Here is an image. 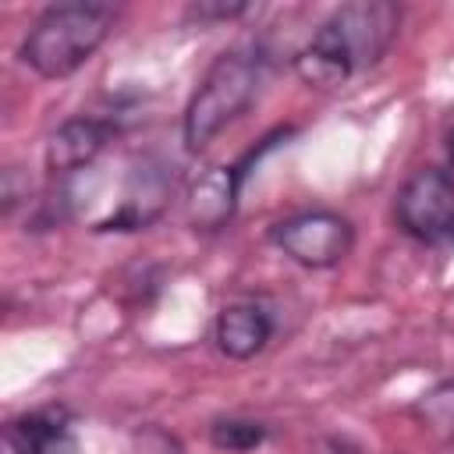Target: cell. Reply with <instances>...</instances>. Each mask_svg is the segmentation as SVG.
I'll return each mask as SVG.
<instances>
[{
    "label": "cell",
    "instance_id": "6da1fadb",
    "mask_svg": "<svg viewBox=\"0 0 454 454\" xmlns=\"http://www.w3.org/2000/svg\"><path fill=\"white\" fill-rule=\"evenodd\" d=\"M114 21H117L114 4H99V0L50 4L25 32L18 57L39 78H67L92 60V53L106 43Z\"/></svg>",
    "mask_w": 454,
    "mask_h": 454
},
{
    "label": "cell",
    "instance_id": "7a4b0ae2",
    "mask_svg": "<svg viewBox=\"0 0 454 454\" xmlns=\"http://www.w3.org/2000/svg\"><path fill=\"white\" fill-rule=\"evenodd\" d=\"M262 67L266 57L259 46H231L209 64L181 117V138L188 153H202L231 121H238L252 106Z\"/></svg>",
    "mask_w": 454,
    "mask_h": 454
},
{
    "label": "cell",
    "instance_id": "3957f363",
    "mask_svg": "<svg viewBox=\"0 0 454 454\" xmlns=\"http://www.w3.org/2000/svg\"><path fill=\"white\" fill-rule=\"evenodd\" d=\"M270 245L305 270H330L351 255L355 223L337 209L312 206L270 223Z\"/></svg>",
    "mask_w": 454,
    "mask_h": 454
},
{
    "label": "cell",
    "instance_id": "277c9868",
    "mask_svg": "<svg viewBox=\"0 0 454 454\" xmlns=\"http://www.w3.org/2000/svg\"><path fill=\"white\" fill-rule=\"evenodd\" d=\"M397 227L419 245L454 241V170L419 167L394 199Z\"/></svg>",
    "mask_w": 454,
    "mask_h": 454
},
{
    "label": "cell",
    "instance_id": "5b68a950",
    "mask_svg": "<svg viewBox=\"0 0 454 454\" xmlns=\"http://www.w3.org/2000/svg\"><path fill=\"white\" fill-rule=\"evenodd\" d=\"M330 18L340 25L358 71L372 67L390 50V43L397 39V28H401V7L387 4V0H355V4L337 7Z\"/></svg>",
    "mask_w": 454,
    "mask_h": 454
},
{
    "label": "cell",
    "instance_id": "8992f818",
    "mask_svg": "<svg viewBox=\"0 0 454 454\" xmlns=\"http://www.w3.org/2000/svg\"><path fill=\"white\" fill-rule=\"evenodd\" d=\"M245 163H220L209 167L206 174L195 177V184L188 188V202H184V216L188 227L199 234H216L231 223L234 209H238V192L245 181Z\"/></svg>",
    "mask_w": 454,
    "mask_h": 454
},
{
    "label": "cell",
    "instance_id": "52a82bcc",
    "mask_svg": "<svg viewBox=\"0 0 454 454\" xmlns=\"http://www.w3.org/2000/svg\"><path fill=\"white\" fill-rule=\"evenodd\" d=\"M355 71H358L355 53H351V46H348V39H344V32L333 18H326L309 35V43L294 53V74L309 89H319V92L340 89Z\"/></svg>",
    "mask_w": 454,
    "mask_h": 454
},
{
    "label": "cell",
    "instance_id": "ba28073f",
    "mask_svg": "<svg viewBox=\"0 0 454 454\" xmlns=\"http://www.w3.org/2000/svg\"><path fill=\"white\" fill-rule=\"evenodd\" d=\"M74 419L64 404L32 408L4 426L0 454H74Z\"/></svg>",
    "mask_w": 454,
    "mask_h": 454
},
{
    "label": "cell",
    "instance_id": "9c48e42d",
    "mask_svg": "<svg viewBox=\"0 0 454 454\" xmlns=\"http://www.w3.org/2000/svg\"><path fill=\"white\" fill-rule=\"evenodd\" d=\"M117 135L114 121L106 117H92V114H78L67 117L46 142V170L50 174H74L82 167H89Z\"/></svg>",
    "mask_w": 454,
    "mask_h": 454
},
{
    "label": "cell",
    "instance_id": "30bf717a",
    "mask_svg": "<svg viewBox=\"0 0 454 454\" xmlns=\"http://www.w3.org/2000/svg\"><path fill=\"white\" fill-rule=\"evenodd\" d=\"M273 337V316L259 301H231L216 312L213 323V340L216 351L231 362H248L255 358Z\"/></svg>",
    "mask_w": 454,
    "mask_h": 454
},
{
    "label": "cell",
    "instance_id": "8fae6325",
    "mask_svg": "<svg viewBox=\"0 0 454 454\" xmlns=\"http://www.w3.org/2000/svg\"><path fill=\"white\" fill-rule=\"evenodd\" d=\"M270 436L266 422L259 419H241V415H227V419H213L209 426V443L216 450H227V454H248L255 447H262Z\"/></svg>",
    "mask_w": 454,
    "mask_h": 454
},
{
    "label": "cell",
    "instance_id": "7c38bea8",
    "mask_svg": "<svg viewBox=\"0 0 454 454\" xmlns=\"http://www.w3.org/2000/svg\"><path fill=\"white\" fill-rule=\"evenodd\" d=\"M415 419L440 440H454V380H440L415 401Z\"/></svg>",
    "mask_w": 454,
    "mask_h": 454
},
{
    "label": "cell",
    "instance_id": "4fadbf2b",
    "mask_svg": "<svg viewBox=\"0 0 454 454\" xmlns=\"http://www.w3.org/2000/svg\"><path fill=\"white\" fill-rule=\"evenodd\" d=\"M248 11H252V4H223V0H206V4L192 7V14L199 21H231V18H241Z\"/></svg>",
    "mask_w": 454,
    "mask_h": 454
},
{
    "label": "cell",
    "instance_id": "5bb4252c",
    "mask_svg": "<svg viewBox=\"0 0 454 454\" xmlns=\"http://www.w3.org/2000/svg\"><path fill=\"white\" fill-rule=\"evenodd\" d=\"M447 153H450V163H454V135H450V145H447Z\"/></svg>",
    "mask_w": 454,
    "mask_h": 454
}]
</instances>
